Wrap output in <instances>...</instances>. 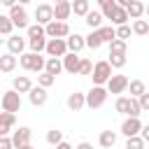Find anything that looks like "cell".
Returning <instances> with one entry per match:
<instances>
[{
	"label": "cell",
	"mask_w": 149,
	"mask_h": 149,
	"mask_svg": "<svg viewBox=\"0 0 149 149\" xmlns=\"http://www.w3.org/2000/svg\"><path fill=\"white\" fill-rule=\"evenodd\" d=\"M107 88L105 86H93L88 93H84V107H91V109H98L107 102Z\"/></svg>",
	"instance_id": "obj_1"
},
{
	"label": "cell",
	"mask_w": 149,
	"mask_h": 149,
	"mask_svg": "<svg viewBox=\"0 0 149 149\" xmlns=\"http://www.w3.org/2000/svg\"><path fill=\"white\" fill-rule=\"evenodd\" d=\"M44 61L47 58H42L40 54H30V51L19 56V65L23 70H30V72H44Z\"/></svg>",
	"instance_id": "obj_2"
},
{
	"label": "cell",
	"mask_w": 149,
	"mask_h": 149,
	"mask_svg": "<svg viewBox=\"0 0 149 149\" xmlns=\"http://www.w3.org/2000/svg\"><path fill=\"white\" fill-rule=\"evenodd\" d=\"M91 77H93V86H105L107 79L112 77L109 63H107V61H98V63L93 65V70H91Z\"/></svg>",
	"instance_id": "obj_3"
},
{
	"label": "cell",
	"mask_w": 149,
	"mask_h": 149,
	"mask_svg": "<svg viewBox=\"0 0 149 149\" xmlns=\"http://www.w3.org/2000/svg\"><path fill=\"white\" fill-rule=\"evenodd\" d=\"M0 109L16 114V112L21 109V95H19L16 91H5L2 98H0Z\"/></svg>",
	"instance_id": "obj_4"
},
{
	"label": "cell",
	"mask_w": 149,
	"mask_h": 149,
	"mask_svg": "<svg viewBox=\"0 0 149 149\" xmlns=\"http://www.w3.org/2000/svg\"><path fill=\"white\" fill-rule=\"evenodd\" d=\"M7 19L12 21V26L14 28H28L30 23H28V12H26V7H21V5H14V7H9V14H7Z\"/></svg>",
	"instance_id": "obj_5"
},
{
	"label": "cell",
	"mask_w": 149,
	"mask_h": 149,
	"mask_svg": "<svg viewBox=\"0 0 149 149\" xmlns=\"http://www.w3.org/2000/svg\"><path fill=\"white\" fill-rule=\"evenodd\" d=\"M44 35L51 40V37H61V40H65L68 35H70V26H68V21H49L47 26H44Z\"/></svg>",
	"instance_id": "obj_6"
},
{
	"label": "cell",
	"mask_w": 149,
	"mask_h": 149,
	"mask_svg": "<svg viewBox=\"0 0 149 149\" xmlns=\"http://www.w3.org/2000/svg\"><path fill=\"white\" fill-rule=\"evenodd\" d=\"M44 51L49 54V58H63V56L68 54L65 40H61V37H51V40H47V44H44Z\"/></svg>",
	"instance_id": "obj_7"
},
{
	"label": "cell",
	"mask_w": 149,
	"mask_h": 149,
	"mask_svg": "<svg viewBox=\"0 0 149 149\" xmlns=\"http://www.w3.org/2000/svg\"><path fill=\"white\" fill-rule=\"evenodd\" d=\"M128 77L126 74H112L109 79H107V93H123L126 91V86H128Z\"/></svg>",
	"instance_id": "obj_8"
},
{
	"label": "cell",
	"mask_w": 149,
	"mask_h": 149,
	"mask_svg": "<svg viewBox=\"0 0 149 149\" xmlns=\"http://www.w3.org/2000/svg\"><path fill=\"white\" fill-rule=\"evenodd\" d=\"M30 137H33V130H30L28 126H21L19 130H14V135H12L9 140H12V147L19 149V147H23V144H30Z\"/></svg>",
	"instance_id": "obj_9"
},
{
	"label": "cell",
	"mask_w": 149,
	"mask_h": 149,
	"mask_svg": "<svg viewBox=\"0 0 149 149\" xmlns=\"http://www.w3.org/2000/svg\"><path fill=\"white\" fill-rule=\"evenodd\" d=\"M28 100H30L33 107H42V105L49 100V93H47V88H42V86H30V91H28Z\"/></svg>",
	"instance_id": "obj_10"
},
{
	"label": "cell",
	"mask_w": 149,
	"mask_h": 149,
	"mask_svg": "<svg viewBox=\"0 0 149 149\" xmlns=\"http://www.w3.org/2000/svg\"><path fill=\"white\" fill-rule=\"evenodd\" d=\"M23 49H26V37H21V35H9L7 37V54L21 56Z\"/></svg>",
	"instance_id": "obj_11"
},
{
	"label": "cell",
	"mask_w": 149,
	"mask_h": 149,
	"mask_svg": "<svg viewBox=\"0 0 149 149\" xmlns=\"http://www.w3.org/2000/svg\"><path fill=\"white\" fill-rule=\"evenodd\" d=\"M140 128H142V121H140L137 116H126V121L121 123V133H123L126 137L137 135V133H140Z\"/></svg>",
	"instance_id": "obj_12"
},
{
	"label": "cell",
	"mask_w": 149,
	"mask_h": 149,
	"mask_svg": "<svg viewBox=\"0 0 149 149\" xmlns=\"http://www.w3.org/2000/svg\"><path fill=\"white\" fill-rule=\"evenodd\" d=\"M35 21H37L40 26H47L49 21H54V12H51V5H47V2L37 5V9H35Z\"/></svg>",
	"instance_id": "obj_13"
},
{
	"label": "cell",
	"mask_w": 149,
	"mask_h": 149,
	"mask_svg": "<svg viewBox=\"0 0 149 149\" xmlns=\"http://www.w3.org/2000/svg\"><path fill=\"white\" fill-rule=\"evenodd\" d=\"M65 47H68V51L70 54H79L86 44H84V35H79V33H70L68 37H65Z\"/></svg>",
	"instance_id": "obj_14"
},
{
	"label": "cell",
	"mask_w": 149,
	"mask_h": 149,
	"mask_svg": "<svg viewBox=\"0 0 149 149\" xmlns=\"http://www.w3.org/2000/svg\"><path fill=\"white\" fill-rule=\"evenodd\" d=\"M79 58L81 56H77V54H65L63 56V61H61V65H63V70L65 72H70V74H77V68H79Z\"/></svg>",
	"instance_id": "obj_15"
},
{
	"label": "cell",
	"mask_w": 149,
	"mask_h": 149,
	"mask_svg": "<svg viewBox=\"0 0 149 149\" xmlns=\"http://www.w3.org/2000/svg\"><path fill=\"white\" fill-rule=\"evenodd\" d=\"M51 12H54V21H65V19L72 14L68 0H63V2H58V5H51Z\"/></svg>",
	"instance_id": "obj_16"
},
{
	"label": "cell",
	"mask_w": 149,
	"mask_h": 149,
	"mask_svg": "<svg viewBox=\"0 0 149 149\" xmlns=\"http://www.w3.org/2000/svg\"><path fill=\"white\" fill-rule=\"evenodd\" d=\"M30 86H33V81H30L26 74H19V77H14V79H12V91H16L19 95H21V93H28V91H30Z\"/></svg>",
	"instance_id": "obj_17"
},
{
	"label": "cell",
	"mask_w": 149,
	"mask_h": 149,
	"mask_svg": "<svg viewBox=\"0 0 149 149\" xmlns=\"http://www.w3.org/2000/svg\"><path fill=\"white\" fill-rule=\"evenodd\" d=\"M84 21H86V26H88L91 30H98V28L102 26V14L95 12V9H88L86 16H84Z\"/></svg>",
	"instance_id": "obj_18"
},
{
	"label": "cell",
	"mask_w": 149,
	"mask_h": 149,
	"mask_svg": "<svg viewBox=\"0 0 149 149\" xmlns=\"http://www.w3.org/2000/svg\"><path fill=\"white\" fill-rule=\"evenodd\" d=\"M126 14H128V19H142V14H144V2H142V0H133V2L126 7Z\"/></svg>",
	"instance_id": "obj_19"
},
{
	"label": "cell",
	"mask_w": 149,
	"mask_h": 149,
	"mask_svg": "<svg viewBox=\"0 0 149 149\" xmlns=\"http://www.w3.org/2000/svg\"><path fill=\"white\" fill-rule=\"evenodd\" d=\"M81 107H84V93H79V91L70 93L68 95V109L70 112H79Z\"/></svg>",
	"instance_id": "obj_20"
},
{
	"label": "cell",
	"mask_w": 149,
	"mask_h": 149,
	"mask_svg": "<svg viewBox=\"0 0 149 149\" xmlns=\"http://www.w3.org/2000/svg\"><path fill=\"white\" fill-rule=\"evenodd\" d=\"M98 144H100L102 149H112V147L116 144V133H114V130H102L100 137H98Z\"/></svg>",
	"instance_id": "obj_21"
},
{
	"label": "cell",
	"mask_w": 149,
	"mask_h": 149,
	"mask_svg": "<svg viewBox=\"0 0 149 149\" xmlns=\"http://www.w3.org/2000/svg\"><path fill=\"white\" fill-rule=\"evenodd\" d=\"M44 72H47V74H51V77L61 74V72H63L61 58H47V61H44Z\"/></svg>",
	"instance_id": "obj_22"
},
{
	"label": "cell",
	"mask_w": 149,
	"mask_h": 149,
	"mask_svg": "<svg viewBox=\"0 0 149 149\" xmlns=\"http://www.w3.org/2000/svg\"><path fill=\"white\" fill-rule=\"evenodd\" d=\"M88 9H91L88 0H72V2H70V12H72L74 16H86Z\"/></svg>",
	"instance_id": "obj_23"
},
{
	"label": "cell",
	"mask_w": 149,
	"mask_h": 149,
	"mask_svg": "<svg viewBox=\"0 0 149 149\" xmlns=\"http://www.w3.org/2000/svg\"><path fill=\"white\" fill-rule=\"evenodd\" d=\"M126 88H130V98H140L142 93H147V86H144L142 79H133V81H128Z\"/></svg>",
	"instance_id": "obj_24"
},
{
	"label": "cell",
	"mask_w": 149,
	"mask_h": 149,
	"mask_svg": "<svg viewBox=\"0 0 149 149\" xmlns=\"http://www.w3.org/2000/svg\"><path fill=\"white\" fill-rule=\"evenodd\" d=\"M26 44L30 47V54H40L44 51V44H47V37H28Z\"/></svg>",
	"instance_id": "obj_25"
},
{
	"label": "cell",
	"mask_w": 149,
	"mask_h": 149,
	"mask_svg": "<svg viewBox=\"0 0 149 149\" xmlns=\"http://www.w3.org/2000/svg\"><path fill=\"white\" fill-rule=\"evenodd\" d=\"M14 68H16V56H12V54L0 56V72H12Z\"/></svg>",
	"instance_id": "obj_26"
},
{
	"label": "cell",
	"mask_w": 149,
	"mask_h": 149,
	"mask_svg": "<svg viewBox=\"0 0 149 149\" xmlns=\"http://www.w3.org/2000/svg\"><path fill=\"white\" fill-rule=\"evenodd\" d=\"M84 44H86L88 49H100V47H102V40H100V35H98V30H91V35L84 37Z\"/></svg>",
	"instance_id": "obj_27"
},
{
	"label": "cell",
	"mask_w": 149,
	"mask_h": 149,
	"mask_svg": "<svg viewBox=\"0 0 149 149\" xmlns=\"http://www.w3.org/2000/svg\"><path fill=\"white\" fill-rule=\"evenodd\" d=\"M114 109H116L119 114H126V116H128V112H130V98L119 95V98H116V102H114Z\"/></svg>",
	"instance_id": "obj_28"
},
{
	"label": "cell",
	"mask_w": 149,
	"mask_h": 149,
	"mask_svg": "<svg viewBox=\"0 0 149 149\" xmlns=\"http://www.w3.org/2000/svg\"><path fill=\"white\" fill-rule=\"evenodd\" d=\"M109 21H112L114 26H123V23H128V14H126V9H121V7H116Z\"/></svg>",
	"instance_id": "obj_29"
},
{
	"label": "cell",
	"mask_w": 149,
	"mask_h": 149,
	"mask_svg": "<svg viewBox=\"0 0 149 149\" xmlns=\"http://www.w3.org/2000/svg\"><path fill=\"white\" fill-rule=\"evenodd\" d=\"M98 35H100L102 44H105V42L109 44V42L114 40V28H112V26H100V28H98Z\"/></svg>",
	"instance_id": "obj_30"
},
{
	"label": "cell",
	"mask_w": 149,
	"mask_h": 149,
	"mask_svg": "<svg viewBox=\"0 0 149 149\" xmlns=\"http://www.w3.org/2000/svg\"><path fill=\"white\" fill-rule=\"evenodd\" d=\"M126 54H109V58H107V63H109V68H123L126 65Z\"/></svg>",
	"instance_id": "obj_31"
},
{
	"label": "cell",
	"mask_w": 149,
	"mask_h": 149,
	"mask_svg": "<svg viewBox=\"0 0 149 149\" xmlns=\"http://www.w3.org/2000/svg\"><path fill=\"white\" fill-rule=\"evenodd\" d=\"M135 35H147L149 33V23L144 21V19H135V23H133V28H130Z\"/></svg>",
	"instance_id": "obj_32"
},
{
	"label": "cell",
	"mask_w": 149,
	"mask_h": 149,
	"mask_svg": "<svg viewBox=\"0 0 149 149\" xmlns=\"http://www.w3.org/2000/svg\"><path fill=\"white\" fill-rule=\"evenodd\" d=\"M126 51H128V44H126V42H121V40H116V37L109 42V54H126Z\"/></svg>",
	"instance_id": "obj_33"
},
{
	"label": "cell",
	"mask_w": 149,
	"mask_h": 149,
	"mask_svg": "<svg viewBox=\"0 0 149 149\" xmlns=\"http://www.w3.org/2000/svg\"><path fill=\"white\" fill-rule=\"evenodd\" d=\"M47 142L49 144H58V142H63V130H58V128H51L49 133H47Z\"/></svg>",
	"instance_id": "obj_34"
},
{
	"label": "cell",
	"mask_w": 149,
	"mask_h": 149,
	"mask_svg": "<svg viewBox=\"0 0 149 149\" xmlns=\"http://www.w3.org/2000/svg\"><path fill=\"white\" fill-rule=\"evenodd\" d=\"M126 149H144V140H142L140 135L126 137Z\"/></svg>",
	"instance_id": "obj_35"
},
{
	"label": "cell",
	"mask_w": 149,
	"mask_h": 149,
	"mask_svg": "<svg viewBox=\"0 0 149 149\" xmlns=\"http://www.w3.org/2000/svg\"><path fill=\"white\" fill-rule=\"evenodd\" d=\"M54 81H56V77L47 74V72H40V74H37V86H42V88H49Z\"/></svg>",
	"instance_id": "obj_36"
},
{
	"label": "cell",
	"mask_w": 149,
	"mask_h": 149,
	"mask_svg": "<svg viewBox=\"0 0 149 149\" xmlns=\"http://www.w3.org/2000/svg\"><path fill=\"white\" fill-rule=\"evenodd\" d=\"M12 30H14L12 21H9L5 14H0V35H12Z\"/></svg>",
	"instance_id": "obj_37"
},
{
	"label": "cell",
	"mask_w": 149,
	"mask_h": 149,
	"mask_svg": "<svg viewBox=\"0 0 149 149\" xmlns=\"http://www.w3.org/2000/svg\"><path fill=\"white\" fill-rule=\"evenodd\" d=\"M93 70V63L88 58H79V68H77V74H91Z\"/></svg>",
	"instance_id": "obj_38"
},
{
	"label": "cell",
	"mask_w": 149,
	"mask_h": 149,
	"mask_svg": "<svg viewBox=\"0 0 149 149\" xmlns=\"http://www.w3.org/2000/svg\"><path fill=\"white\" fill-rule=\"evenodd\" d=\"M0 123L7 126V128H12V126L16 123V114H12V112H0Z\"/></svg>",
	"instance_id": "obj_39"
},
{
	"label": "cell",
	"mask_w": 149,
	"mask_h": 149,
	"mask_svg": "<svg viewBox=\"0 0 149 149\" xmlns=\"http://www.w3.org/2000/svg\"><path fill=\"white\" fill-rule=\"evenodd\" d=\"M26 30H28V37H47V35H44V26H40V23L28 26Z\"/></svg>",
	"instance_id": "obj_40"
},
{
	"label": "cell",
	"mask_w": 149,
	"mask_h": 149,
	"mask_svg": "<svg viewBox=\"0 0 149 149\" xmlns=\"http://www.w3.org/2000/svg\"><path fill=\"white\" fill-rule=\"evenodd\" d=\"M135 100H137V105H140L142 112H149V93H142V95L135 98Z\"/></svg>",
	"instance_id": "obj_41"
},
{
	"label": "cell",
	"mask_w": 149,
	"mask_h": 149,
	"mask_svg": "<svg viewBox=\"0 0 149 149\" xmlns=\"http://www.w3.org/2000/svg\"><path fill=\"white\" fill-rule=\"evenodd\" d=\"M140 114H142V109H140L137 100H135V98H130V112H128V116H137V119H140Z\"/></svg>",
	"instance_id": "obj_42"
},
{
	"label": "cell",
	"mask_w": 149,
	"mask_h": 149,
	"mask_svg": "<svg viewBox=\"0 0 149 149\" xmlns=\"http://www.w3.org/2000/svg\"><path fill=\"white\" fill-rule=\"evenodd\" d=\"M0 149H14L12 147V140L9 137H0Z\"/></svg>",
	"instance_id": "obj_43"
},
{
	"label": "cell",
	"mask_w": 149,
	"mask_h": 149,
	"mask_svg": "<svg viewBox=\"0 0 149 149\" xmlns=\"http://www.w3.org/2000/svg\"><path fill=\"white\" fill-rule=\"evenodd\" d=\"M95 2H98V7H100V9H105V7H112V5H114V0H95Z\"/></svg>",
	"instance_id": "obj_44"
},
{
	"label": "cell",
	"mask_w": 149,
	"mask_h": 149,
	"mask_svg": "<svg viewBox=\"0 0 149 149\" xmlns=\"http://www.w3.org/2000/svg\"><path fill=\"white\" fill-rule=\"evenodd\" d=\"M130 2H133V0H114V5H116V7H121V9H126Z\"/></svg>",
	"instance_id": "obj_45"
},
{
	"label": "cell",
	"mask_w": 149,
	"mask_h": 149,
	"mask_svg": "<svg viewBox=\"0 0 149 149\" xmlns=\"http://www.w3.org/2000/svg\"><path fill=\"white\" fill-rule=\"evenodd\" d=\"M56 149H74V147H72V144H68V142L63 140V142H58V144H56Z\"/></svg>",
	"instance_id": "obj_46"
},
{
	"label": "cell",
	"mask_w": 149,
	"mask_h": 149,
	"mask_svg": "<svg viewBox=\"0 0 149 149\" xmlns=\"http://www.w3.org/2000/svg\"><path fill=\"white\" fill-rule=\"evenodd\" d=\"M74 149H93V144H91V142H79Z\"/></svg>",
	"instance_id": "obj_47"
},
{
	"label": "cell",
	"mask_w": 149,
	"mask_h": 149,
	"mask_svg": "<svg viewBox=\"0 0 149 149\" xmlns=\"http://www.w3.org/2000/svg\"><path fill=\"white\" fill-rule=\"evenodd\" d=\"M0 5H5V7H14L16 0H0Z\"/></svg>",
	"instance_id": "obj_48"
},
{
	"label": "cell",
	"mask_w": 149,
	"mask_h": 149,
	"mask_svg": "<svg viewBox=\"0 0 149 149\" xmlns=\"http://www.w3.org/2000/svg\"><path fill=\"white\" fill-rule=\"evenodd\" d=\"M28 2H33V0H16V5H21V7H23V5H28Z\"/></svg>",
	"instance_id": "obj_49"
},
{
	"label": "cell",
	"mask_w": 149,
	"mask_h": 149,
	"mask_svg": "<svg viewBox=\"0 0 149 149\" xmlns=\"http://www.w3.org/2000/svg\"><path fill=\"white\" fill-rule=\"evenodd\" d=\"M19 149H35L33 144H23V147H19Z\"/></svg>",
	"instance_id": "obj_50"
},
{
	"label": "cell",
	"mask_w": 149,
	"mask_h": 149,
	"mask_svg": "<svg viewBox=\"0 0 149 149\" xmlns=\"http://www.w3.org/2000/svg\"><path fill=\"white\" fill-rule=\"evenodd\" d=\"M58 2H63V0H54V5H58Z\"/></svg>",
	"instance_id": "obj_51"
}]
</instances>
